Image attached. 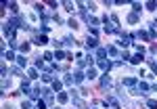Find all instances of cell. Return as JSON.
Instances as JSON below:
<instances>
[{"instance_id":"6da1fadb","label":"cell","mask_w":157,"mask_h":109,"mask_svg":"<svg viewBox=\"0 0 157 109\" xmlns=\"http://www.w3.org/2000/svg\"><path fill=\"white\" fill-rule=\"evenodd\" d=\"M2 34H4L9 40H15V34H17V25L13 23V21H6V23L2 25Z\"/></svg>"},{"instance_id":"7a4b0ae2","label":"cell","mask_w":157,"mask_h":109,"mask_svg":"<svg viewBox=\"0 0 157 109\" xmlns=\"http://www.w3.org/2000/svg\"><path fill=\"white\" fill-rule=\"evenodd\" d=\"M97 65H99V67H101V69H103L105 74H107V71H109L111 67H113V65H111V61H109V59H97Z\"/></svg>"},{"instance_id":"3957f363","label":"cell","mask_w":157,"mask_h":109,"mask_svg":"<svg viewBox=\"0 0 157 109\" xmlns=\"http://www.w3.org/2000/svg\"><path fill=\"white\" fill-rule=\"evenodd\" d=\"M92 63H94V59L92 57H82V59H78V67H86V65H88V67H92Z\"/></svg>"},{"instance_id":"277c9868","label":"cell","mask_w":157,"mask_h":109,"mask_svg":"<svg viewBox=\"0 0 157 109\" xmlns=\"http://www.w3.org/2000/svg\"><path fill=\"white\" fill-rule=\"evenodd\" d=\"M105 103H107V105H111L113 109H122V103H120L115 97H107V99H105Z\"/></svg>"},{"instance_id":"5b68a950","label":"cell","mask_w":157,"mask_h":109,"mask_svg":"<svg viewBox=\"0 0 157 109\" xmlns=\"http://www.w3.org/2000/svg\"><path fill=\"white\" fill-rule=\"evenodd\" d=\"M130 40H132V36H130V34H122V36H120V42H117V44H120V46H128V44H132Z\"/></svg>"},{"instance_id":"8992f818","label":"cell","mask_w":157,"mask_h":109,"mask_svg":"<svg viewBox=\"0 0 157 109\" xmlns=\"http://www.w3.org/2000/svg\"><path fill=\"white\" fill-rule=\"evenodd\" d=\"M86 46H88V48H99V40H97L94 36H88V40H86Z\"/></svg>"},{"instance_id":"52a82bcc","label":"cell","mask_w":157,"mask_h":109,"mask_svg":"<svg viewBox=\"0 0 157 109\" xmlns=\"http://www.w3.org/2000/svg\"><path fill=\"white\" fill-rule=\"evenodd\" d=\"M143 59H145V53H136V55H132V57H130V63H132V65H138Z\"/></svg>"},{"instance_id":"ba28073f","label":"cell","mask_w":157,"mask_h":109,"mask_svg":"<svg viewBox=\"0 0 157 109\" xmlns=\"http://www.w3.org/2000/svg\"><path fill=\"white\" fill-rule=\"evenodd\" d=\"M42 92H44V88H40V86H34V88H32V92H30V99H38Z\"/></svg>"},{"instance_id":"9c48e42d","label":"cell","mask_w":157,"mask_h":109,"mask_svg":"<svg viewBox=\"0 0 157 109\" xmlns=\"http://www.w3.org/2000/svg\"><path fill=\"white\" fill-rule=\"evenodd\" d=\"M124 84H126V86H130V88H134V86H138V80L128 76V78H124Z\"/></svg>"},{"instance_id":"30bf717a","label":"cell","mask_w":157,"mask_h":109,"mask_svg":"<svg viewBox=\"0 0 157 109\" xmlns=\"http://www.w3.org/2000/svg\"><path fill=\"white\" fill-rule=\"evenodd\" d=\"M42 97H44V101H46V105H53V92H50L48 88H44Z\"/></svg>"},{"instance_id":"8fae6325","label":"cell","mask_w":157,"mask_h":109,"mask_svg":"<svg viewBox=\"0 0 157 109\" xmlns=\"http://www.w3.org/2000/svg\"><path fill=\"white\" fill-rule=\"evenodd\" d=\"M46 36H44V34H40V36H36V40H34V44H38V46H44V44H46Z\"/></svg>"},{"instance_id":"7c38bea8","label":"cell","mask_w":157,"mask_h":109,"mask_svg":"<svg viewBox=\"0 0 157 109\" xmlns=\"http://www.w3.org/2000/svg\"><path fill=\"white\" fill-rule=\"evenodd\" d=\"M21 92H32V86H30V80H23V82H21Z\"/></svg>"},{"instance_id":"4fadbf2b","label":"cell","mask_w":157,"mask_h":109,"mask_svg":"<svg viewBox=\"0 0 157 109\" xmlns=\"http://www.w3.org/2000/svg\"><path fill=\"white\" fill-rule=\"evenodd\" d=\"M84 78H86V74H82V71H76V74H73V82H76V84H82Z\"/></svg>"},{"instance_id":"5bb4252c","label":"cell","mask_w":157,"mask_h":109,"mask_svg":"<svg viewBox=\"0 0 157 109\" xmlns=\"http://www.w3.org/2000/svg\"><path fill=\"white\" fill-rule=\"evenodd\" d=\"M57 101L63 105V103H67V101H69V95H67V92H59V95H57Z\"/></svg>"},{"instance_id":"9a60e30c","label":"cell","mask_w":157,"mask_h":109,"mask_svg":"<svg viewBox=\"0 0 157 109\" xmlns=\"http://www.w3.org/2000/svg\"><path fill=\"white\" fill-rule=\"evenodd\" d=\"M97 76H99V74H97L94 67H88V71H86V78H88V80H94Z\"/></svg>"},{"instance_id":"2e32d148","label":"cell","mask_w":157,"mask_h":109,"mask_svg":"<svg viewBox=\"0 0 157 109\" xmlns=\"http://www.w3.org/2000/svg\"><path fill=\"white\" fill-rule=\"evenodd\" d=\"M138 90H143V95H147V92L151 90V86H149L147 82H138Z\"/></svg>"},{"instance_id":"e0dca14e","label":"cell","mask_w":157,"mask_h":109,"mask_svg":"<svg viewBox=\"0 0 157 109\" xmlns=\"http://www.w3.org/2000/svg\"><path fill=\"white\" fill-rule=\"evenodd\" d=\"M134 36L140 38V40H145V42H149V40H151V36H149L147 32H138V34H134ZM134 36H132V38H134Z\"/></svg>"},{"instance_id":"ac0fdd59","label":"cell","mask_w":157,"mask_h":109,"mask_svg":"<svg viewBox=\"0 0 157 109\" xmlns=\"http://www.w3.org/2000/svg\"><path fill=\"white\" fill-rule=\"evenodd\" d=\"M101 86H105V88H107V86H111V78H109L107 74H103V78H101Z\"/></svg>"},{"instance_id":"d6986e66","label":"cell","mask_w":157,"mask_h":109,"mask_svg":"<svg viewBox=\"0 0 157 109\" xmlns=\"http://www.w3.org/2000/svg\"><path fill=\"white\" fill-rule=\"evenodd\" d=\"M27 78H30V80H36V78H38V69H36V67H30V69H27Z\"/></svg>"},{"instance_id":"ffe728a7","label":"cell","mask_w":157,"mask_h":109,"mask_svg":"<svg viewBox=\"0 0 157 109\" xmlns=\"http://www.w3.org/2000/svg\"><path fill=\"white\" fill-rule=\"evenodd\" d=\"M63 82H65L67 86H73V84H76V82H73V74H67V76L63 78Z\"/></svg>"},{"instance_id":"44dd1931","label":"cell","mask_w":157,"mask_h":109,"mask_svg":"<svg viewBox=\"0 0 157 109\" xmlns=\"http://www.w3.org/2000/svg\"><path fill=\"white\" fill-rule=\"evenodd\" d=\"M107 55H111V57H120V53H117L115 46H107Z\"/></svg>"},{"instance_id":"7402d4cb","label":"cell","mask_w":157,"mask_h":109,"mask_svg":"<svg viewBox=\"0 0 157 109\" xmlns=\"http://www.w3.org/2000/svg\"><path fill=\"white\" fill-rule=\"evenodd\" d=\"M42 80H44V82H50V84L55 82V78H53V74H48V71H44V74H42Z\"/></svg>"},{"instance_id":"603a6c76","label":"cell","mask_w":157,"mask_h":109,"mask_svg":"<svg viewBox=\"0 0 157 109\" xmlns=\"http://www.w3.org/2000/svg\"><path fill=\"white\" fill-rule=\"evenodd\" d=\"M61 86H63V82H61V80H55V82H53V90H55V92H61Z\"/></svg>"},{"instance_id":"cb8c5ba5","label":"cell","mask_w":157,"mask_h":109,"mask_svg":"<svg viewBox=\"0 0 157 109\" xmlns=\"http://www.w3.org/2000/svg\"><path fill=\"white\" fill-rule=\"evenodd\" d=\"M128 21H130V23H138V13H130L128 15Z\"/></svg>"},{"instance_id":"d4e9b609","label":"cell","mask_w":157,"mask_h":109,"mask_svg":"<svg viewBox=\"0 0 157 109\" xmlns=\"http://www.w3.org/2000/svg\"><path fill=\"white\" fill-rule=\"evenodd\" d=\"M63 6H65L67 11H76V6H78V4H73V2H69V0H65V2H63Z\"/></svg>"},{"instance_id":"484cf974","label":"cell","mask_w":157,"mask_h":109,"mask_svg":"<svg viewBox=\"0 0 157 109\" xmlns=\"http://www.w3.org/2000/svg\"><path fill=\"white\" fill-rule=\"evenodd\" d=\"M97 57H99V59H105V57H107V48H101V46H99V48H97Z\"/></svg>"},{"instance_id":"4316f807","label":"cell","mask_w":157,"mask_h":109,"mask_svg":"<svg viewBox=\"0 0 157 109\" xmlns=\"http://www.w3.org/2000/svg\"><path fill=\"white\" fill-rule=\"evenodd\" d=\"M2 59H6V61H13V59H15L13 51H4V53H2Z\"/></svg>"},{"instance_id":"83f0119b","label":"cell","mask_w":157,"mask_h":109,"mask_svg":"<svg viewBox=\"0 0 157 109\" xmlns=\"http://www.w3.org/2000/svg\"><path fill=\"white\" fill-rule=\"evenodd\" d=\"M17 63H19V67H25V65H27V59L21 55V57H17Z\"/></svg>"},{"instance_id":"f1b7e54d","label":"cell","mask_w":157,"mask_h":109,"mask_svg":"<svg viewBox=\"0 0 157 109\" xmlns=\"http://www.w3.org/2000/svg\"><path fill=\"white\" fill-rule=\"evenodd\" d=\"M9 88H11V82H9V80L4 78V80H2V95H4V92H6Z\"/></svg>"},{"instance_id":"f546056e","label":"cell","mask_w":157,"mask_h":109,"mask_svg":"<svg viewBox=\"0 0 157 109\" xmlns=\"http://www.w3.org/2000/svg\"><path fill=\"white\" fill-rule=\"evenodd\" d=\"M88 23H90V27H97V25H99V19L90 15V19H88Z\"/></svg>"},{"instance_id":"4dcf8cb0","label":"cell","mask_w":157,"mask_h":109,"mask_svg":"<svg viewBox=\"0 0 157 109\" xmlns=\"http://www.w3.org/2000/svg\"><path fill=\"white\" fill-rule=\"evenodd\" d=\"M147 107H149V109H157V101H155V99H149V101H147Z\"/></svg>"},{"instance_id":"1f68e13d","label":"cell","mask_w":157,"mask_h":109,"mask_svg":"<svg viewBox=\"0 0 157 109\" xmlns=\"http://www.w3.org/2000/svg\"><path fill=\"white\" fill-rule=\"evenodd\" d=\"M53 57H55L53 53H44V55H42V59L46 61V63H50V61H53Z\"/></svg>"},{"instance_id":"d6a6232c","label":"cell","mask_w":157,"mask_h":109,"mask_svg":"<svg viewBox=\"0 0 157 109\" xmlns=\"http://www.w3.org/2000/svg\"><path fill=\"white\" fill-rule=\"evenodd\" d=\"M145 6H147L149 11H155V6H157V2H155V0H149V2H147Z\"/></svg>"},{"instance_id":"836d02e7","label":"cell","mask_w":157,"mask_h":109,"mask_svg":"<svg viewBox=\"0 0 157 109\" xmlns=\"http://www.w3.org/2000/svg\"><path fill=\"white\" fill-rule=\"evenodd\" d=\"M55 59H67V53H63V51H57V53H55Z\"/></svg>"},{"instance_id":"e575fe53","label":"cell","mask_w":157,"mask_h":109,"mask_svg":"<svg viewBox=\"0 0 157 109\" xmlns=\"http://www.w3.org/2000/svg\"><path fill=\"white\" fill-rule=\"evenodd\" d=\"M36 109H46V101H38L36 103Z\"/></svg>"},{"instance_id":"d590c367","label":"cell","mask_w":157,"mask_h":109,"mask_svg":"<svg viewBox=\"0 0 157 109\" xmlns=\"http://www.w3.org/2000/svg\"><path fill=\"white\" fill-rule=\"evenodd\" d=\"M73 42H76V40H73V38H69V36H67V38H63V44H67V46H69V44H73Z\"/></svg>"},{"instance_id":"8d00e7d4","label":"cell","mask_w":157,"mask_h":109,"mask_svg":"<svg viewBox=\"0 0 157 109\" xmlns=\"http://www.w3.org/2000/svg\"><path fill=\"white\" fill-rule=\"evenodd\" d=\"M6 6H9V9H11V11H13V13H17V11H19V6H17V4H15V2H9V4H6Z\"/></svg>"},{"instance_id":"74e56055","label":"cell","mask_w":157,"mask_h":109,"mask_svg":"<svg viewBox=\"0 0 157 109\" xmlns=\"http://www.w3.org/2000/svg\"><path fill=\"white\" fill-rule=\"evenodd\" d=\"M30 51V44H27V42H23V44H21V53H27Z\"/></svg>"},{"instance_id":"f35d334b","label":"cell","mask_w":157,"mask_h":109,"mask_svg":"<svg viewBox=\"0 0 157 109\" xmlns=\"http://www.w3.org/2000/svg\"><path fill=\"white\" fill-rule=\"evenodd\" d=\"M132 9H134V13H140V9H143V6H140L138 2H134V4H132Z\"/></svg>"},{"instance_id":"ab89813d","label":"cell","mask_w":157,"mask_h":109,"mask_svg":"<svg viewBox=\"0 0 157 109\" xmlns=\"http://www.w3.org/2000/svg\"><path fill=\"white\" fill-rule=\"evenodd\" d=\"M48 30H50V25H46V23H44V25H42V27H40V32H42V34H46V32H48Z\"/></svg>"},{"instance_id":"60d3db41","label":"cell","mask_w":157,"mask_h":109,"mask_svg":"<svg viewBox=\"0 0 157 109\" xmlns=\"http://www.w3.org/2000/svg\"><path fill=\"white\" fill-rule=\"evenodd\" d=\"M21 109H32V103H30V101H25L23 105H21Z\"/></svg>"},{"instance_id":"b9f144b4","label":"cell","mask_w":157,"mask_h":109,"mask_svg":"<svg viewBox=\"0 0 157 109\" xmlns=\"http://www.w3.org/2000/svg\"><path fill=\"white\" fill-rule=\"evenodd\" d=\"M11 74H13V76H19V74H21V69H19V67H13V69H11Z\"/></svg>"},{"instance_id":"7bdbcfd3","label":"cell","mask_w":157,"mask_h":109,"mask_svg":"<svg viewBox=\"0 0 157 109\" xmlns=\"http://www.w3.org/2000/svg\"><path fill=\"white\" fill-rule=\"evenodd\" d=\"M69 25H71V27L76 30V27H78V21H76V19H69Z\"/></svg>"},{"instance_id":"ee69618b","label":"cell","mask_w":157,"mask_h":109,"mask_svg":"<svg viewBox=\"0 0 157 109\" xmlns=\"http://www.w3.org/2000/svg\"><path fill=\"white\" fill-rule=\"evenodd\" d=\"M155 76H157V71H155Z\"/></svg>"}]
</instances>
